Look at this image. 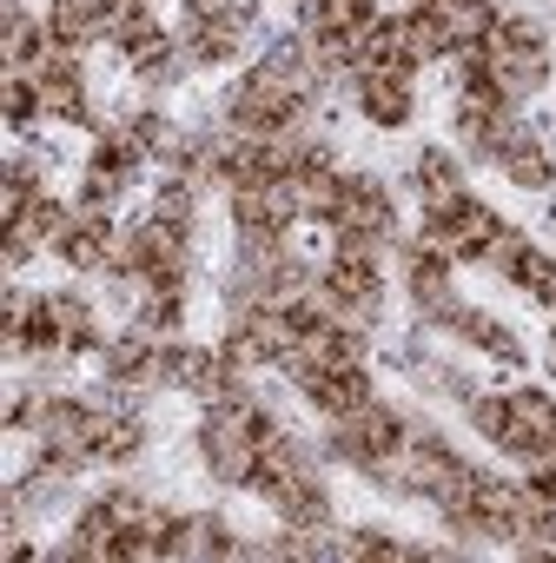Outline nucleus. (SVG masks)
I'll return each instance as SVG.
<instances>
[{"label": "nucleus", "mask_w": 556, "mask_h": 563, "mask_svg": "<svg viewBox=\"0 0 556 563\" xmlns=\"http://www.w3.org/2000/svg\"><path fill=\"white\" fill-rule=\"evenodd\" d=\"M457 325H464V339H470V345H483V352H497V358H510V365L523 358V345H516V332H503V325H497L490 312H464Z\"/></svg>", "instance_id": "12"}, {"label": "nucleus", "mask_w": 556, "mask_h": 563, "mask_svg": "<svg viewBox=\"0 0 556 563\" xmlns=\"http://www.w3.org/2000/svg\"><path fill=\"white\" fill-rule=\"evenodd\" d=\"M549 272H556V265H549V258H543L536 245H523V252L510 258V278H516L523 292H543V286H549Z\"/></svg>", "instance_id": "14"}, {"label": "nucleus", "mask_w": 556, "mask_h": 563, "mask_svg": "<svg viewBox=\"0 0 556 563\" xmlns=\"http://www.w3.org/2000/svg\"><path fill=\"white\" fill-rule=\"evenodd\" d=\"M338 225H358V232H391V199H385V186L352 173L345 206H338Z\"/></svg>", "instance_id": "6"}, {"label": "nucleus", "mask_w": 556, "mask_h": 563, "mask_svg": "<svg viewBox=\"0 0 556 563\" xmlns=\"http://www.w3.org/2000/svg\"><path fill=\"white\" fill-rule=\"evenodd\" d=\"M451 225H457V239H464V252H490V239L503 232V219L490 212V206H477V199H464L457 212H444Z\"/></svg>", "instance_id": "10"}, {"label": "nucleus", "mask_w": 556, "mask_h": 563, "mask_svg": "<svg viewBox=\"0 0 556 563\" xmlns=\"http://www.w3.org/2000/svg\"><path fill=\"white\" fill-rule=\"evenodd\" d=\"M470 424H477L490 444H503V431H510V398H477V405H470Z\"/></svg>", "instance_id": "15"}, {"label": "nucleus", "mask_w": 556, "mask_h": 563, "mask_svg": "<svg viewBox=\"0 0 556 563\" xmlns=\"http://www.w3.org/2000/svg\"><path fill=\"white\" fill-rule=\"evenodd\" d=\"M166 556H245V543H232L225 517H179L166 537Z\"/></svg>", "instance_id": "2"}, {"label": "nucleus", "mask_w": 556, "mask_h": 563, "mask_svg": "<svg viewBox=\"0 0 556 563\" xmlns=\"http://www.w3.org/2000/svg\"><path fill=\"white\" fill-rule=\"evenodd\" d=\"M457 41H451V21H444V8L437 0H424L418 14H404V54H411V67L418 60H444Z\"/></svg>", "instance_id": "5"}, {"label": "nucleus", "mask_w": 556, "mask_h": 563, "mask_svg": "<svg viewBox=\"0 0 556 563\" xmlns=\"http://www.w3.org/2000/svg\"><path fill=\"white\" fill-rule=\"evenodd\" d=\"M41 306H47V325L60 332V345H87V339H100V325H93V312H87L80 299L60 292V299H41Z\"/></svg>", "instance_id": "11"}, {"label": "nucleus", "mask_w": 556, "mask_h": 563, "mask_svg": "<svg viewBox=\"0 0 556 563\" xmlns=\"http://www.w3.org/2000/svg\"><path fill=\"white\" fill-rule=\"evenodd\" d=\"M510 418L530 431L536 451H556V398H543V391H510Z\"/></svg>", "instance_id": "9"}, {"label": "nucleus", "mask_w": 556, "mask_h": 563, "mask_svg": "<svg viewBox=\"0 0 556 563\" xmlns=\"http://www.w3.org/2000/svg\"><path fill=\"white\" fill-rule=\"evenodd\" d=\"M497 166H503V179H510V186H530V192H543V186H549V159H543L536 146H510Z\"/></svg>", "instance_id": "13"}, {"label": "nucleus", "mask_w": 556, "mask_h": 563, "mask_svg": "<svg viewBox=\"0 0 556 563\" xmlns=\"http://www.w3.org/2000/svg\"><path fill=\"white\" fill-rule=\"evenodd\" d=\"M358 107L371 113V126H404L411 120V67H378L358 80Z\"/></svg>", "instance_id": "1"}, {"label": "nucleus", "mask_w": 556, "mask_h": 563, "mask_svg": "<svg viewBox=\"0 0 556 563\" xmlns=\"http://www.w3.org/2000/svg\"><path fill=\"white\" fill-rule=\"evenodd\" d=\"M74 556H120V517H113L107 504L80 510V523H74Z\"/></svg>", "instance_id": "8"}, {"label": "nucleus", "mask_w": 556, "mask_h": 563, "mask_svg": "<svg viewBox=\"0 0 556 563\" xmlns=\"http://www.w3.org/2000/svg\"><path fill=\"white\" fill-rule=\"evenodd\" d=\"M411 299L431 312V319H457V292H451V265H437V258H411Z\"/></svg>", "instance_id": "7"}, {"label": "nucleus", "mask_w": 556, "mask_h": 563, "mask_svg": "<svg viewBox=\"0 0 556 563\" xmlns=\"http://www.w3.org/2000/svg\"><path fill=\"white\" fill-rule=\"evenodd\" d=\"M192 192H199V186H186V179H179L173 192H159V219H173V225H192V206H199Z\"/></svg>", "instance_id": "16"}, {"label": "nucleus", "mask_w": 556, "mask_h": 563, "mask_svg": "<svg viewBox=\"0 0 556 563\" xmlns=\"http://www.w3.org/2000/svg\"><path fill=\"white\" fill-rule=\"evenodd\" d=\"M418 192H424V206H431V219H444V212H457V206H464V173H457V159L431 146V153L418 159Z\"/></svg>", "instance_id": "4"}, {"label": "nucleus", "mask_w": 556, "mask_h": 563, "mask_svg": "<svg viewBox=\"0 0 556 563\" xmlns=\"http://www.w3.org/2000/svg\"><path fill=\"white\" fill-rule=\"evenodd\" d=\"M549 80V67H543V54H516V47H497V60H490V87L503 93V107H516V100H530L536 87Z\"/></svg>", "instance_id": "3"}]
</instances>
